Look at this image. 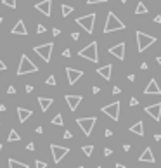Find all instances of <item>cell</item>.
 <instances>
[{"label": "cell", "mask_w": 161, "mask_h": 168, "mask_svg": "<svg viewBox=\"0 0 161 168\" xmlns=\"http://www.w3.org/2000/svg\"><path fill=\"white\" fill-rule=\"evenodd\" d=\"M125 23L120 21L116 18L114 12H108V19H106V26H104V33H113V31H120V30H125Z\"/></svg>", "instance_id": "6da1fadb"}, {"label": "cell", "mask_w": 161, "mask_h": 168, "mask_svg": "<svg viewBox=\"0 0 161 168\" xmlns=\"http://www.w3.org/2000/svg\"><path fill=\"white\" fill-rule=\"evenodd\" d=\"M37 71H38V66L26 56V54H23L21 61H19V68H18V76L28 75V73H37Z\"/></svg>", "instance_id": "7a4b0ae2"}, {"label": "cell", "mask_w": 161, "mask_h": 168, "mask_svg": "<svg viewBox=\"0 0 161 168\" xmlns=\"http://www.w3.org/2000/svg\"><path fill=\"white\" fill-rule=\"evenodd\" d=\"M80 57L88 59L90 63H99V52H97V42H90L87 47H83L78 52Z\"/></svg>", "instance_id": "3957f363"}, {"label": "cell", "mask_w": 161, "mask_h": 168, "mask_svg": "<svg viewBox=\"0 0 161 168\" xmlns=\"http://www.w3.org/2000/svg\"><path fill=\"white\" fill-rule=\"evenodd\" d=\"M135 37H137V50H139V52H144L147 47H151V45L156 42V37L146 35L144 31H137V33H135Z\"/></svg>", "instance_id": "277c9868"}, {"label": "cell", "mask_w": 161, "mask_h": 168, "mask_svg": "<svg viewBox=\"0 0 161 168\" xmlns=\"http://www.w3.org/2000/svg\"><path fill=\"white\" fill-rule=\"evenodd\" d=\"M76 24H80V26L83 28V30L87 31V33H94V24H95V14L92 12V14H87V16H82V18L76 19Z\"/></svg>", "instance_id": "5b68a950"}, {"label": "cell", "mask_w": 161, "mask_h": 168, "mask_svg": "<svg viewBox=\"0 0 161 168\" xmlns=\"http://www.w3.org/2000/svg\"><path fill=\"white\" fill-rule=\"evenodd\" d=\"M35 52L45 61V63H50V57H52V50H54V43L49 42V43H43V45H37L35 47Z\"/></svg>", "instance_id": "8992f818"}, {"label": "cell", "mask_w": 161, "mask_h": 168, "mask_svg": "<svg viewBox=\"0 0 161 168\" xmlns=\"http://www.w3.org/2000/svg\"><path fill=\"white\" fill-rule=\"evenodd\" d=\"M95 121H97L95 116H90V118H78V120H76L78 127L82 128V132L87 135V137L92 134V130H94V127H95Z\"/></svg>", "instance_id": "52a82bcc"}, {"label": "cell", "mask_w": 161, "mask_h": 168, "mask_svg": "<svg viewBox=\"0 0 161 168\" xmlns=\"http://www.w3.org/2000/svg\"><path fill=\"white\" fill-rule=\"evenodd\" d=\"M102 113L104 115H108L109 118L113 120V121H118V118H120V102H111V104L104 106V108H101Z\"/></svg>", "instance_id": "ba28073f"}, {"label": "cell", "mask_w": 161, "mask_h": 168, "mask_svg": "<svg viewBox=\"0 0 161 168\" xmlns=\"http://www.w3.org/2000/svg\"><path fill=\"white\" fill-rule=\"evenodd\" d=\"M50 151H52L54 163H61V160H63L64 156H68V153H69V147L57 146V144H50Z\"/></svg>", "instance_id": "9c48e42d"}, {"label": "cell", "mask_w": 161, "mask_h": 168, "mask_svg": "<svg viewBox=\"0 0 161 168\" xmlns=\"http://www.w3.org/2000/svg\"><path fill=\"white\" fill-rule=\"evenodd\" d=\"M35 9H37V11H40L43 16H47V18H49V16L52 14V0H42V2L35 4Z\"/></svg>", "instance_id": "30bf717a"}, {"label": "cell", "mask_w": 161, "mask_h": 168, "mask_svg": "<svg viewBox=\"0 0 161 168\" xmlns=\"http://www.w3.org/2000/svg\"><path fill=\"white\" fill-rule=\"evenodd\" d=\"M66 75H68V82H69V85H75V83L83 76V71L82 69H75V68H66Z\"/></svg>", "instance_id": "8fae6325"}, {"label": "cell", "mask_w": 161, "mask_h": 168, "mask_svg": "<svg viewBox=\"0 0 161 168\" xmlns=\"http://www.w3.org/2000/svg\"><path fill=\"white\" fill-rule=\"evenodd\" d=\"M144 111H146L149 116H153L154 121H159L161 120V102H156V104H153V106H147V108H144Z\"/></svg>", "instance_id": "7c38bea8"}, {"label": "cell", "mask_w": 161, "mask_h": 168, "mask_svg": "<svg viewBox=\"0 0 161 168\" xmlns=\"http://www.w3.org/2000/svg\"><path fill=\"white\" fill-rule=\"evenodd\" d=\"M64 99H66L68 108L71 109V111H76V109H78V106H80V102L83 101L82 95H73V94H68V95H66Z\"/></svg>", "instance_id": "4fadbf2b"}, {"label": "cell", "mask_w": 161, "mask_h": 168, "mask_svg": "<svg viewBox=\"0 0 161 168\" xmlns=\"http://www.w3.org/2000/svg\"><path fill=\"white\" fill-rule=\"evenodd\" d=\"M108 52L111 54V56H114L116 59L123 61V59H125V42H121V43H118V45H114V47H111Z\"/></svg>", "instance_id": "5bb4252c"}, {"label": "cell", "mask_w": 161, "mask_h": 168, "mask_svg": "<svg viewBox=\"0 0 161 168\" xmlns=\"http://www.w3.org/2000/svg\"><path fill=\"white\" fill-rule=\"evenodd\" d=\"M144 94H146V95H159V94H161V89L158 87V82H156L154 78L149 80V83H147V87H146V90H144Z\"/></svg>", "instance_id": "9a60e30c"}, {"label": "cell", "mask_w": 161, "mask_h": 168, "mask_svg": "<svg viewBox=\"0 0 161 168\" xmlns=\"http://www.w3.org/2000/svg\"><path fill=\"white\" fill-rule=\"evenodd\" d=\"M97 75H101L104 80H111V75H113V64H106V66L97 68Z\"/></svg>", "instance_id": "2e32d148"}, {"label": "cell", "mask_w": 161, "mask_h": 168, "mask_svg": "<svg viewBox=\"0 0 161 168\" xmlns=\"http://www.w3.org/2000/svg\"><path fill=\"white\" fill-rule=\"evenodd\" d=\"M12 35H23V37H26V35H28V30H26V26H24V21H21V19H19V21L16 23L14 28H12Z\"/></svg>", "instance_id": "e0dca14e"}, {"label": "cell", "mask_w": 161, "mask_h": 168, "mask_svg": "<svg viewBox=\"0 0 161 168\" xmlns=\"http://www.w3.org/2000/svg\"><path fill=\"white\" fill-rule=\"evenodd\" d=\"M139 161L140 163H154V154H153V151H151V147H146L144 149V153L139 156Z\"/></svg>", "instance_id": "ac0fdd59"}, {"label": "cell", "mask_w": 161, "mask_h": 168, "mask_svg": "<svg viewBox=\"0 0 161 168\" xmlns=\"http://www.w3.org/2000/svg\"><path fill=\"white\" fill-rule=\"evenodd\" d=\"M30 116H33V111L26 108H18V118H19V123H24Z\"/></svg>", "instance_id": "d6986e66"}, {"label": "cell", "mask_w": 161, "mask_h": 168, "mask_svg": "<svg viewBox=\"0 0 161 168\" xmlns=\"http://www.w3.org/2000/svg\"><path fill=\"white\" fill-rule=\"evenodd\" d=\"M38 104H40V109L43 113H47L50 109V106L54 104V101L50 97H38Z\"/></svg>", "instance_id": "ffe728a7"}, {"label": "cell", "mask_w": 161, "mask_h": 168, "mask_svg": "<svg viewBox=\"0 0 161 168\" xmlns=\"http://www.w3.org/2000/svg\"><path fill=\"white\" fill-rule=\"evenodd\" d=\"M130 132H132V134H137V135H140V137H142V135H144V121H140V120H139V121H137L135 125H132V127H130Z\"/></svg>", "instance_id": "44dd1931"}, {"label": "cell", "mask_w": 161, "mask_h": 168, "mask_svg": "<svg viewBox=\"0 0 161 168\" xmlns=\"http://www.w3.org/2000/svg\"><path fill=\"white\" fill-rule=\"evenodd\" d=\"M7 163H9V168H30L26 163H21V161L14 160V158H9Z\"/></svg>", "instance_id": "7402d4cb"}, {"label": "cell", "mask_w": 161, "mask_h": 168, "mask_svg": "<svg viewBox=\"0 0 161 168\" xmlns=\"http://www.w3.org/2000/svg\"><path fill=\"white\" fill-rule=\"evenodd\" d=\"M73 11H75V9H73L71 5H66V4L61 5V14H63V18H68V16L71 14Z\"/></svg>", "instance_id": "603a6c76"}, {"label": "cell", "mask_w": 161, "mask_h": 168, "mask_svg": "<svg viewBox=\"0 0 161 168\" xmlns=\"http://www.w3.org/2000/svg\"><path fill=\"white\" fill-rule=\"evenodd\" d=\"M7 140H9V142H18V140H21V135H19L16 130H11V132H9Z\"/></svg>", "instance_id": "cb8c5ba5"}, {"label": "cell", "mask_w": 161, "mask_h": 168, "mask_svg": "<svg viewBox=\"0 0 161 168\" xmlns=\"http://www.w3.org/2000/svg\"><path fill=\"white\" fill-rule=\"evenodd\" d=\"M135 14H147V7L144 5V2H139L135 7Z\"/></svg>", "instance_id": "d4e9b609"}, {"label": "cell", "mask_w": 161, "mask_h": 168, "mask_svg": "<svg viewBox=\"0 0 161 168\" xmlns=\"http://www.w3.org/2000/svg\"><path fill=\"white\" fill-rule=\"evenodd\" d=\"M52 125H64V120H63V115H56L52 118Z\"/></svg>", "instance_id": "484cf974"}, {"label": "cell", "mask_w": 161, "mask_h": 168, "mask_svg": "<svg viewBox=\"0 0 161 168\" xmlns=\"http://www.w3.org/2000/svg\"><path fill=\"white\" fill-rule=\"evenodd\" d=\"M2 4H4L5 7H11V9H16V7H18L16 0H2Z\"/></svg>", "instance_id": "4316f807"}, {"label": "cell", "mask_w": 161, "mask_h": 168, "mask_svg": "<svg viewBox=\"0 0 161 168\" xmlns=\"http://www.w3.org/2000/svg\"><path fill=\"white\" fill-rule=\"evenodd\" d=\"M83 154L85 156H92V153H94V146H83Z\"/></svg>", "instance_id": "83f0119b"}, {"label": "cell", "mask_w": 161, "mask_h": 168, "mask_svg": "<svg viewBox=\"0 0 161 168\" xmlns=\"http://www.w3.org/2000/svg\"><path fill=\"white\" fill-rule=\"evenodd\" d=\"M35 168H47V163H43L42 160H37L35 161Z\"/></svg>", "instance_id": "f1b7e54d"}, {"label": "cell", "mask_w": 161, "mask_h": 168, "mask_svg": "<svg viewBox=\"0 0 161 168\" xmlns=\"http://www.w3.org/2000/svg\"><path fill=\"white\" fill-rule=\"evenodd\" d=\"M45 83H47V85H56V76H54V75H50L49 78L45 80Z\"/></svg>", "instance_id": "f546056e"}, {"label": "cell", "mask_w": 161, "mask_h": 168, "mask_svg": "<svg viewBox=\"0 0 161 168\" xmlns=\"http://www.w3.org/2000/svg\"><path fill=\"white\" fill-rule=\"evenodd\" d=\"M104 2H108V0H87V4H88V5H94V4H104Z\"/></svg>", "instance_id": "4dcf8cb0"}, {"label": "cell", "mask_w": 161, "mask_h": 168, "mask_svg": "<svg viewBox=\"0 0 161 168\" xmlns=\"http://www.w3.org/2000/svg\"><path fill=\"white\" fill-rule=\"evenodd\" d=\"M37 33H45V26H43V24H38V26H37Z\"/></svg>", "instance_id": "1f68e13d"}, {"label": "cell", "mask_w": 161, "mask_h": 168, "mask_svg": "<svg viewBox=\"0 0 161 168\" xmlns=\"http://www.w3.org/2000/svg\"><path fill=\"white\" fill-rule=\"evenodd\" d=\"M63 56L64 57H71V50H69V49H64L63 50Z\"/></svg>", "instance_id": "d6a6232c"}, {"label": "cell", "mask_w": 161, "mask_h": 168, "mask_svg": "<svg viewBox=\"0 0 161 168\" xmlns=\"http://www.w3.org/2000/svg\"><path fill=\"white\" fill-rule=\"evenodd\" d=\"M113 154V149H109V147H104V156H111Z\"/></svg>", "instance_id": "836d02e7"}, {"label": "cell", "mask_w": 161, "mask_h": 168, "mask_svg": "<svg viewBox=\"0 0 161 168\" xmlns=\"http://www.w3.org/2000/svg\"><path fill=\"white\" fill-rule=\"evenodd\" d=\"M63 137H64V139H71V137H73V134H71L69 130H66V132H64V135H63Z\"/></svg>", "instance_id": "e575fe53"}, {"label": "cell", "mask_w": 161, "mask_h": 168, "mask_svg": "<svg viewBox=\"0 0 161 168\" xmlns=\"http://www.w3.org/2000/svg\"><path fill=\"white\" fill-rule=\"evenodd\" d=\"M52 35H54V37H59V35H61V30H59V28H54V30H52Z\"/></svg>", "instance_id": "d590c367"}, {"label": "cell", "mask_w": 161, "mask_h": 168, "mask_svg": "<svg viewBox=\"0 0 161 168\" xmlns=\"http://www.w3.org/2000/svg\"><path fill=\"white\" fill-rule=\"evenodd\" d=\"M5 69H7V66H5V63H4V61L0 59V71H5Z\"/></svg>", "instance_id": "8d00e7d4"}, {"label": "cell", "mask_w": 161, "mask_h": 168, "mask_svg": "<svg viewBox=\"0 0 161 168\" xmlns=\"http://www.w3.org/2000/svg\"><path fill=\"white\" fill-rule=\"evenodd\" d=\"M137 104H139V101H137L135 97H132L130 99V106H137Z\"/></svg>", "instance_id": "74e56055"}, {"label": "cell", "mask_w": 161, "mask_h": 168, "mask_svg": "<svg viewBox=\"0 0 161 168\" xmlns=\"http://www.w3.org/2000/svg\"><path fill=\"white\" fill-rule=\"evenodd\" d=\"M26 149L28 151H35V144H33V142H30V144L26 146Z\"/></svg>", "instance_id": "f35d334b"}, {"label": "cell", "mask_w": 161, "mask_h": 168, "mask_svg": "<svg viewBox=\"0 0 161 168\" xmlns=\"http://www.w3.org/2000/svg\"><path fill=\"white\" fill-rule=\"evenodd\" d=\"M71 38H73V40H78V38H80V33H76V31H73V33H71Z\"/></svg>", "instance_id": "ab89813d"}, {"label": "cell", "mask_w": 161, "mask_h": 168, "mask_svg": "<svg viewBox=\"0 0 161 168\" xmlns=\"http://www.w3.org/2000/svg\"><path fill=\"white\" fill-rule=\"evenodd\" d=\"M121 90H120V87H113V94H114V95H116V94H120Z\"/></svg>", "instance_id": "60d3db41"}, {"label": "cell", "mask_w": 161, "mask_h": 168, "mask_svg": "<svg viewBox=\"0 0 161 168\" xmlns=\"http://www.w3.org/2000/svg\"><path fill=\"white\" fill-rule=\"evenodd\" d=\"M7 94H16V89H14V87H9V89H7Z\"/></svg>", "instance_id": "b9f144b4"}, {"label": "cell", "mask_w": 161, "mask_h": 168, "mask_svg": "<svg viewBox=\"0 0 161 168\" xmlns=\"http://www.w3.org/2000/svg\"><path fill=\"white\" fill-rule=\"evenodd\" d=\"M111 135H113V132H111V130H109V128H108V130L104 132V137H111Z\"/></svg>", "instance_id": "7bdbcfd3"}, {"label": "cell", "mask_w": 161, "mask_h": 168, "mask_svg": "<svg viewBox=\"0 0 161 168\" xmlns=\"http://www.w3.org/2000/svg\"><path fill=\"white\" fill-rule=\"evenodd\" d=\"M92 92H94V94H99V92H101V89H99V87H92Z\"/></svg>", "instance_id": "ee69618b"}, {"label": "cell", "mask_w": 161, "mask_h": 168, "mask_svg": "<svg viewBox=\"0 0 161 168\" xmlns=\"http://www.w3.org/2000/svg\"><path fill=\"white\" fill-rule=\"evenodd\" d=\"M26 92H28V94L33 92V85H26Z\"/></svg>", "instance_id": "f6af8a7d"}, {"label": "cell", "mask_w": 161, "mask_h": 168, "mask_svg": "<svg viewBox=\"0 0 161 168\" xmlns=\"http://www.w3.org/2000/svg\"><path fill=\"white\" fill-rule=\"evenodd\" d=\"M123 151H127V153H128V151H130V144H125V146H123Z\"/></svg>", "instance_id": "bcb514c9"}, {"label": "cell", "mask_w": 161, "mask_h": 168, "mask_svg": "<svg viewBox=\"0 0 161 168\" xmlns=\"http://www.w3.org/2000/svg\"><path fill=\"white\" fill-rule=\"evenodd\" d=\"M5 109H7V108H5V104H0V113H4Z\"/></svg>", "instance_id": "7dc6e473"}, {"label": "cell", "mask_w": 161, "mask_h": 168, "mask_svg": "<svg viewBox=\"0 0 161 168\" xmlns=\"http://www.w3.org/2000/svg\"><path fill=\"white\" fill-rule=\"evenodd\" d=\"M154 23H161V16H156V18H154Z\"/></svg>", "instance_id": "c3c4849f"}, {"label": "cell", "mask_w": 161, "mask_h": 168, "mask_svg": "<svg viewBox=\"0 0 161 168\" xmlns=\"http://www.w3.org/2000/svg\"><path fill=\"white\" fill-rule=\"evenodd\" d=\"M35 132H37V134H42V132H43V128H42V127H37V130H35Z\"/></svg>", "instance_id": "681fc988"}, {"label": "cell", "mask_w": 161, "mask_h": 168, "mask_svg": "<svg viewBox=\"0 0 161 168\" xmlns=\"http://www.w3.org/2000/svg\"><path fill=\"white\" fill-rule=\"evenodd\" d=\"M116 168H127L125 165H121V163H116Z\"/></svg>", "instance_id": "f907efd6"}, {"label": "cell", "mask_w": 161, "mask_h": 168, "mask_svg": "<svg viewBox=\"0 0 161 168\" xmlns=\"http://www.w3.org/2000/svg\"><path fill=\"white\" fill-rule=\"evenodd\" d=\"M156 61H158V64L161 66V56H158V57H156Z\"/></svg>", "instance_id": "816d5d0a"}, {"label": "cell", "mask_w": 161, "mask_h": 168, "mask_svg": "<svg viewBox=\"0 0 161 168\" xmlns=\"http://www.w3.org/2000/svg\"><path fill=\"white\" fill-rule=\"evenodd\" d=\"M120 2H121V4H127V0H120Z\"/></svg>", "instance_id": "f5cc1de1"}, {"label": "cell", "mask_w": 161, "mask_h": 168, "mask_svg": "<svg viewBox=\"0 0 161 168\" xmlns=\"http://www.w3.org/2000/svg\"><path fill=\"white\" fill-rule=\"evenodd\" d=\"M2 21H4V18H0V24H2Z\"/></svg>", "instance_id": "db71d44e"}, {"label": "cell", "mask_w": 161, "mask_h": 168, "mask_svg": "<svg viewBox=\"0 0 161 168\" xmlns=\"http://www.w3.org/2000/svg\"><path fill=\"white\" fill-rule=\"evenodd\" d=\"M0 151H2V144H0Z\"/></svg>", "instance_id": "11a10c76"}, {"label": "cell", "mask_w": 161, "mask_h": 168, "mask_svg": "<svg viewBox=\"0 0 161 168\" xmlns=\"http://www.w3.org/2000/svg\"><path fill=\"white\" fill-rule=\"evenodd\" d=\"M76 168H83V166H76Z\"/></svg>", "instance_id": "9f6ffc18"}, {"label": "cell", "mask_w": 161, "mask_h": 168, "mask_svg": "<svg viewBox=\"0 0 161 168\" xmlns=\"http://www.w3.org/2000/svg\"><path fill=\"white\" fill-rule=\"evenodd\" d=\"M97 168H102V166H97Z\"/></svg>", "instance_id": "6f0895ef"}]
</instances>
